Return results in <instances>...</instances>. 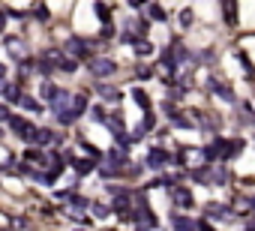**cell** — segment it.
I'll list each match as a JSON object with an SVG mask.
<instances>
[{
  "label": "cell",
  "mask_w": 255,
  "mask_h": 231,
  "mask_svg": "<svg viewBox=\"0 0 255 231\" xmlns=\"http://www.w3.org/2000/svg\"><path fill=\"white\" fill-rule=\"evenodd\" d=\"M114 69H117V66H114L111 57H90V60H87V72L96 75V78H105V75H111Z\"/></svg>",
  "instance_id": "1"
},
{
  "label": "cell",
  "mask_w": 255,
  "mask_h": 231,
  "mask_svg": "<svg viewBox=\"0 0 255 231\" xmlns=\"http://www.w3.org/2000/svg\"><path fill=\"white\" fill-rule=\"evenodd\" d=\"M9 126H12V132L18 135V138H24V141H30V135H33V123H27L24 117H9Z\"/></svg>",
  "instance_id": "2"
},
{
  "label": "cell",
  "mask_w": 255,
  "mask_h": 231,
  "mask_svg": "<svg viewBox=\"0 0 255 231\" xmlns=\"http://www.w3.org/2000/svg\"><path fill=\"white\" fill-rule=\"evenodd\" d=\"M69 108H72V96H69L66 90H60V93L51 99V111H54L57 117H60V114H63V111H69Z\"/></svg>",
  "instance_id": "3"
},
{
  "label": "cell",
  "mask_w": 255,
  "mask_h": 231,
  "mask_svg": "<svg viewBox=\"0 0 255 231\" xmlns=\"http://www.w3.org/2000/svg\"><path fill=\"white\" fill-rule=\"evenodd\" d=\"M207 87H210L213 93H219V96H222L225 102H234V90H231V87H225V84H222L219 78H207Z\"/></svg>",
  "instance_id": "4"
},
{
  "label": "cell",
  "mask_w": 255,
  "mask_h": 231,
  "mask_svg": "<svg viewBox=\"0 0 255 231\" xmlns=\"http://www.w3.org/2000/svg\"><path fill=\"white\" fill-rule=\"evenodd\" d=\"M147 165H150V168H162V165H168V153H165L162 147H153V150H150V156H147Z\"/></svg>",
  "instance_id": "5"
},
{
  "label": "cell",
  "mask_w": 255,
  "mask_h": 231,
  "mask_svg": "<svg viewBox=\"0 0 255 231\" xmlns=\"http://www.w3.org/2000/svg\"><path fill=\"white\" fill-rule=\"evenodd\" d=\"M66 51H69V54H75V57H87V42L78 39V36H72V39L66 42Z\"/></svg>",
  "instance_id": "6"
},
{
  "label": "cell",
  "mask_w": 255,
  "mask_h": 231,
  "mask_svg": "<svg viewBox=\"0 0 255 231\" xmlns=\"http://www.w3.org/2000/svg\"><path fill=\"white\" fill-rule=\"evenodd\" d=\"M174 204H180V207H192V204H195V201H192V192L177 186V189H174Z\"/></svg>",
  "instance_id": "7"
},
{
  "label": "cell",
  "mask_w": 255,
  "mask_h": 231,
  "mask_svg": "<svg viewBox=\"0 0 255 231\" xmlns=\"http://www.w3.org/2000/svg\"><path fill=\"white\" fill-rule=\"evenodd\" d=\"M54 138V132L51 129H39V126H36L33 129V135H30V144H48Z\"/></svg>",
  "instance_id": "8"
},
{
  "label": "cell",
  "mask_w": 255,
  "mask_h": 231,
  "mask_svg": "<svg viewBox=\"0 0 255 231\" xmlns=\"http://www.w3.org/2000/svg\"><path fill=\"white\" fill-rule=\"evenodd\" d=\"M6 48H9V54H12L15 60H24V57H27V48H24V42H18V39H6Z\"/></svg>",
  "instance_id": "9"
},
{
  "label": "cell",
  "mask_w": 255,
  "mask_h": 231,
  "mask_svg": "<svg viewBox=\"0 0 255 231\" xmlns=\"http://www.w3.org/2000/svg\"><path fill=\"white\" fill-rule=\"evenodd\" d=\"M222 12L228 24H237V0H222Z\"/></svg>",
  "instance_id": "10"
},
{
  "label": "cell",
  "mask_w": 255,
  "mask_h": 231,
  "mask_svg": "<svg viewBox=\"0 0 255 231\" xmlns=\"http://www.w3.org/2000/svg\"><path fill=\"white\" fill-rule=\"evenodd\" d=\"M96 90L108 99V102H117L120 99V93H117V87H108V84H96Z\"/></svg>",
  "instance_id": "11"
},
{
  "label": "cell",
  "mask_w": 255,
  "mask_h": 231,
  "mask_svg": "<svg viewBox=\"0 0 255 231\" xmlns=\"http://www.w3.org/2000/svg\"><path fill=\"white\" fill-rule=\"evenodd\" d=\"M174 231H195V222L186 216H174Z\"/></svg>",
  "instance_id": "12"
},
{
  "label": "cell",
  "mask_w": 255,
  "mask_h": 231,
  "mask_svg": "<svg viewBox=\"0 0 255 231\" xmlns=\"http://www.w3.org/2000/svg\"><path fill=\"white\" fill-rule=\"evenodd\" d=\"M132 99H135L138 108H144V111L150 108V99H147V93H144V90H132Z\"/></svg>",
  "instance_id": "13"
},
{
  "label": "cell",
  "mask_w": 255,
  "mask_h": 231,
  "mask_svg": "<svg viewBox=\"0 0 255 231\" xmlns=\"http://www.w3.org/2000/svg\"><path fill=\"white\" fill-rule=\"evenodd\" d=\"M84 108H87V96H75V99H72V108H69V111L78 117V114H81Z\"/></svg>",
  "instance_id": "14"
},
{
  "label": "cell",
  "mask_w": 255,
  "mask_h": 231,
  "mask_svg": "<svg viewBox=\"0 0 255 231\" xmlns=\"http://www.w3.org/2000/svg\"><path fill=\"white\" fill-rule=\"evenodd\" d=\"M39 93H42V99H48V102H51V99H54V96H57V93H60V90H57V87H54V84H51V81H45V84H42V87H39Z\"/></svg>",
  "instance_id": "15"
},
{
  "label": "cell",
  "mask_w": 255,
  "mask_h": 231,
  "mask_svg": "<svg viewBox=\"0 0 255 231\" xmlns=\"http://www.w3.org/2000/svg\"><path fill=\"white\" fill-rule=\"evenodd\" d=\"M123 162H126L123 150H111V153H108V165H123Z\"/></svg>",
  "instance_id": "16"
},
{
  "label": "cell",
  "mask_w": 255,
  "mask_h": 231,
  "mask_svg": "<svg viewBox=\"0 0 255 231\" xmlns=\"http://www.w3.org/2000/svg\"><path fill=\"white\" fill-rule=\"evenodd\" d=\"M18 105H21V108H27V111H39V108H42L33 96H21V99H18Z\"/></svg>",
  "instance_id": "17"
},
{
  "label": "cell",
  "mask_w": 255,
  "mask_h": 231,
  "mask_svg": "<svg viewBox=\"0 0 255 231\" xmlns=\"http://www.w3.org/2000/svg\"><path fill=\"white\" fill-rule=\"evenodd\" d=\"M132 48H135V54H150L153 51L150 42H144V39H132Z\"/></svg>",
  "instance_id": "18"
},
{
  "label": "cell",
  "mask_w": 255,
  "mask_h": 231,
  "mask_svg": "<svg viewBox=\"0 0 255 231\" xmlns=\"http://www.w3.org/2000/svg\"><path fill=\"white\" fill-rule=\"evenodd\" d=\"M57 69H63V72H75V60L60 57V60H57Z\"/></svg>",
  "instance_id": "19"
},
{
  "label": "cell",
  "mask_w": 255,
  "mask_h": 231,
  "mask_svg": "<svg viewBox=\"0 0 255 231\" xmlns=\"http://www.w3.org/2000/svg\"><path fill=\"white\" fill-rule=\"evenodd\" d=\"M96 15H99V21H108L111 18V9H108L105 3H96Z\"/></svg>",
  "instance_id": "20"
},
{
  "label": "cell",
  "mask_w": 255,
  "mask_h": 231,
  "mask_svg": "<svg viewBox=\"0 0 255 231\" xmlns=\"http://www.w3.org/2000/svg\"><path fill=\"white\" fill-rule=\"evenodd\" d=\"M72 162H75V171H78V174H87V171L93 168V165H90V162H84V159H72Z\"/></svg>",
  "instance_id": "21"
},
{
  "label": "cell",
  "mask_w": 255,
  "mask_h": 231,
  "mask_svg": "<svg viewBox=\"0 0 255 231\" xmlns=\"http://www.w3.org/2000/svg\"><path fill=\"white\" fill-rule=\"evenodd\" d=\"M195 180L198 183H210V168H198L195 171Z\"/></svg>",
  "instance_id": "22"
},
{
  "label": "cell",
  "mask_w": 255,
  "mask_h": 231,
  "mask_svg": "<svg viewBox=\"0 0 255 231\" xmlns=\"http://www.w3.org/2000/svg\"><path fill=\"white\" fill-rule=\"evenodd\" d=\"M150 18H156V21H165V9H162V6H150Z\"/></svg>",
  "instance_id": "23"
},
{
  "label": "cell",
  "mask_w": 255,
  "mask_h": 231,
  "mask_svg": "<svg viewBox=\"0 0 255 231\" xmlns=\"http://www.w3.org/2000/svg\"><path fill=\"white\" fill-rule=\"evenodd\" d=\"M180 24H183V27L192 24V9H183V12H180Z\"/></svg>",
  "instance_id": "24"
},
{
  "label": "cell",
  "mask_w": 255,
  "mask_h": 231,
  "mask_svg": "<svg viewBox=\"0 0 255 231\" xmlns=\"http://www.w3.org/2000/svg\"><path fill=\"white\" fill-rule=\"evenodd\" d=\"M33 15H36V18H42V21H45V18H48V9H45V6L39 3V6H33Z\"/></svg>",
  "instance_id": "25"
},
{
  "label": "cell",
  "mask_w": 255,
  "mask_h": 231,
  "mask_svg": "<svg viewBox=\"0 0 255 231\" xmlns=\"http://www.w3.org/2000/svg\"><path fill=\"white\" fill-rule=\"evenodd\" d=\"M84 153H87V156H90V159H99V150H96L93 144H87V141H84Z\"/></svg>",
  "instance_id": "26"
},
{
  "label": "cell",
  "mask_w": 255,
  "mask_h": 231,
  "mask_svg": "<svg viewBox=\"0 0 255 231\" xmlns=\"http://www.w3.org/2000/svg\"><path fill=\"white\" fill-rule=\"evenodd\" d=\"M90 210H93L96 216H108V207H105V204H90Z\"/></svg>",
  "instance_id": "27"
},
{
  "label": "cell",
  "mask_w": 255,
  "mask_h": 231,
  "mask_svg": "<svg viewBox=\"0 0 255 231\" xmlns=\"http://www.w3.org/2000/svg\"><path fill=\"white\" fill-rule=\"evenodd\" d=\"M9 117V111H6V105H0V120H6Z\"/></svg>",
  "instance_id": "28"
},
{
  "label": "cell",
  "mask_w": 255,
  "mask_h": 231,
  "mask_svg": "<svg viewBox=\"0 0 255 231\" xmlns=\"http://www.w3.org/2000/svg\"><path fill=\"white\" fill-rule=\"evenodd\" d=\"M3 78H6V66H3V63H0V81H3Z\"/></svg>",
  "instance_id": "29"
},
{
  "label": "cell",
  "mask_w": 255,
  "mask_h": 231,
  "mask_svg": "<svg viewBox=\"0 0 255 231\" xmlns=\"http://www.w3.org/2000/svg\"><path fill=\"white\" fill-rule=\"evenodd\" d=\"M246 231H255V219H249V222H246Z\"/></svg>",
  "instance_id": "30"
},
{
  "label": "cell",
  "mask_w": 255,
  "mask_h": 231,
  "mask_svg": "<svg viewBox=\"0 0 255 231\" xmlns=\"http://www.w3.org/2000/svg\"><path fill=\"white\" fill-rule=\"evenodd\" d=\"M3 24H6V15H3V12H0V30H3Z\"/></svg>",
  "instance_id": "31"
},
{
  "label": "cell",
  "mask_w": 255,
  "mask_h": 231,
  "mask_svg": "<svg viewBox=\"0 0 255 231\" xmlns=\"http://www.w3.org/2000/svg\"><path fill=\"white\" fill-rule=\"evenodd\" d=\"M249 210H252V213H255V198H249Z\"/></svg>",
  "instance_id": "32"
},
{
  "label": "cell",
  "mask_w": 255,
  "mask_h": 231,
  "mask_svg": "<svg viewBox=\"0 0 255 231\" xmlns=\"http://www.w3.org/2000/svg\"><path fill=\"white\" fill-rule=\"evenodd\" d=\"M129 3H132V6H141V3H144V0H129Z\"/></svg>",
  "instance_id": "33"
},
{
  "label": "cell",
  "mask_w": 255,
  "mask_h": 231,
  "mask_svg": "<svg viewBox=\"0 0 255 231\" xmlns=\"http://www.w3.org/2000/svg\"><path fill=\"white\" fill-rule=\"evenodd\" d=\"M0 135H3V132H0Z\"/></svg>",
  "instance_id": "34"
}]
</instances>
